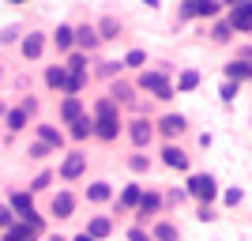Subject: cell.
I'll return each instance as SVG.
<instances>
[{
  "instance_id": "cell-41",
  "label": "cell",
  "mask_w": 252,
  "mask_h": 241,
  "mask_svg": "<svg viewBox=\"0 0 252 241\" xmlns=\"http://www.w3.org/2000/svg\"><path fill=\"white\" fill-rule=\"evenodd\" d=\"M0 117H8V105H4V102H0Z\"/></svg>"
},
{
  "instance_id": "cell-17",
  "label": "cell",
  "mask_w": 252,
  "mask_h": 241,
  "mask_svg": "<svg viewBox=\"0 0 252 241\" xmlns=\"http://www.w3.org/2000/svg\"><path fill=\"white\" fill-rule=\"evenodd\" d=\"M109 230H113V226H109V219H105V215H98V219H91V226H87L83 234H87L91 241H98V238H105Z\"/></svg>"
},
{
  "instance_id": "cell-4",
  "label": "cell",
  "mask_w": 252,
  "mask_h": 241,
  "mask_svg": "<svg viewBox=\"0 0 252 241\" xmlns=\"http://www.w3.org/2000/svg\"><path fill=\"white\" fill-rule=\"evenodd\" d=\"M83 170H87V155L72 151V155H68V158L61 162V177H64V181H75L79 173H83Z\"/></svg>"
},
{
  "instance_id": "cell-18",
  "label": "cell",
  "mask_w": 252,
  "mask_h": 241,
  "mask_svg": "<svg viewBox=\"0 0 252 241\" xmlns=\"http://www.w3.org/2000/svg\"><path fill=\"white\" fill-rule=\"evenodd\" d=\"M61 117L68 121V125H72V121H79V117H83V102H79V98H64Z\"/></svg>"
},
{
  "instance_id": "cell-24",
  "label": "cell",
  "mask_w": 252,
  "mask_h": 241,
  "mask_svg": "<svg viewBox=\"0 0 252 241\" xmlns=\"http://www.w3.org/2000/svg\"><path fill=\"white\" fill-rule=\"evenodd\" d=\"M151 241H177V226H173V222H158Z\"/></svg>"
},
{
  "instance_id": "cell-29",
  "label": "cell",
  "mask_w": 252,
  "mask_h": 241,
  "mask_svg": "<svg viewBox=\"0 0 252 241\" xmlns=\"http://www.w3.org/2000/svg\"><path fill=\"white\" fill-rule=\"evenodd\" d=\"M109 95H113V98H109L113 105H117V102H132V87H128V83H117Z\"/></svg>"
},
{
  "instance_id": "cell-16",
  "label": "cell",
  "mask_w": 252,
  "mask_h": 241,
  "mask_svg": "<svg viewBox=\"0 0 252 241\" xmlns=\"http://www.w3.org/2000/svg\"><path fill=\"white\" fill-rule=\"evenodd\" d=\"M109 196H113V189H109V181H94V185L87 189V200H91V204H105Z\"/></svg>"
},
{
  "instance_id": "cell-2",
  "label": "cell",
  "mask_w": 252,
  "mask_h": 241,
  "mask_svg": "<svg viewBox=\"0 0 252 241\" xmlns=\"http://www.w3.org/2000/svg\"><path fill=\"white\" fill-rule=\"evenodd\" d=\"M185 192H189V196H196V200H203V207H207L211 200L219 196V185H215V177H211V173H192Z\"/></svg>"
},
{
  "instance_id": "cell-1",
  "label": "cell",
  "mask_w": 252,
  "mask_h": 241,
  "mask_svg": "<svg viewBox=\"0 0 252 241\" xmlns=\"http://www.w3.org/2000/svg\"><path fill=\"white\" fill-rule=\"evenodd\" d=\"M121 132V113H117V105L109 98H98L94 102V136L102 139H117Z\"/></svg>"
},
{
  "instance_id": "cell-15",
  "label": "cell",
  "mask_w": 252,
  "mask_h": 241,
  "mask_svg": "<svg viewBox=\"0 0 252 241\" xmlns=\"http://www.w3.org/2000/svg\"><path fill=\"white\" fill-rule=\"evenodd\" d=\"M226 75H230V83H241V79L252 75V64L249 61H233V64H226Z\"/></svg>"
},
{
  "instance_id": "cell-31",
  "label": "cell",
  "mask_w": 252,
  "mask_h": 241,
  "mask_svg": "<svg viewBox=\"0 0 252 241\" xmlns=\"http://www.w3.org/2000/svg\"><path fill=\"white\" fill-rule=\"evenodd\" d=\"M143 61H147V53H143V49H132V53L125 57V64H121V68H139Z\"/></svg>"
},
{
  "instance_id": "cell-37",
  "label": "cell",
  "mask_w": 252,
  "mask_h": 241,
  "mask_svg": "<svg viewBox=\"0 0 252 241\" xmlns=\"http://www.w3.org/2000/svg\"><path fill=\"white\" fill-rule=\"evenodd\" d=\"M45 155H53V147H45V143H34L31 147V158H45Z\"/></svg>"
},
{
  "instance_id": "cell-5",
  "label": "cell",
  "mask_w": 252,
  "mask_h": 241,
  "mask_svg": "<svg viewBox=\"0 0 252 241\" xmlns=\"http://www.w3.org/2000/svg\"><path fill=\"white\" fill-rule=\"evenodd\" d=\"M226 23H230L233 31H252V0L249 4H233V11H230Z\"/></svg>"
},
{
  "instance_id": "cell-23",
  "label": "cell",
  "mask_w": 252,
  "mask_h": 241,
  "mask_svg": "<svg viewBox=\"0 0 252 241\" xmlns=\"http://www.w3.org/2000/svg\"><path fill=\"white\" fill-rule=\"evenodd\" d=\"M75 42L83 45V49H94L98 45V31L94 27H79V31H75Z\"/></svg>"
},
{
  "instance_id": "cell-11",
  "label": "cell",
  "mask_w": 252,
  "mask_h": 241,
  "mask_svg": "<svg viewBox=\"0 0 252 241\" xmlns=\"http://www.w3.org/2000/svg\"><path fill=\"white\" fill-rule=\"evenodd\" d=\"M38 143H45V147H57L64 143V136H61V128H53V125H38Z\"/></svg>"
},
{
  "instance_id": "cell-42",
  "label": "cell",
  "mask_w": 252,
  "mask_h": 241,
  "mask_svg": "<svg viewBox=\"0 0 252 241\" xmlns=\"http://www.w3.org/2000/svg\"><path fill=\"white\" fill-rule=\"evenodd\" d=\"M72 241H91V238H87V234H79V238H72Z\"/></svg>"
},
{
  "instance_id": "cell-40",
  "label": "cell",
  "mask_w": 252,
  "mask_h": 241,
  "mask_svg": "<svg viewBox=\"0 0 252 241\" xmlns=\"http://www.w3.org/2000/svg\"><path fill=\"white\" fill-rule=\"evenodd\" d=\"M117 72H121V64H117V61H105L102 64V75H117Z\"/></svg>"
},
{
  "instance_id": "cell-3",
  "label": "cell",
  "mask_w": 252,
  "mask_h": 241,
  "mask_svg": "<svg viewBox=\"0 0 252 241\" xmlns=\"http://www.w3.org/2000/svg\"><path fill=\"white\" fill-rule=\"evenodd\" d=\"M139 87H143V91H151L155 98H162V102H166V98H173V87H169L166 72H143V75H139Z\"/></svg>"
},
{
  "instance_id": "cell-35",
  "label": "cell",
  "mask_w": 252,
  "mask_h": 241,
  "mask_svg": "<svg viewBox=\"0 0 252 241\" xmlns=\"http://www.w3.org/2000/svg\"><path fill=\"white\" fill-rule=\"evenodd\" d=\"M128 166L136 170V173H143V170H147V155H132V158H128Z\"/></svg>"
},
{
  "instance_id": "cell-36",
  "label": "cell",
  "mask_w": 252,
  "mask_h": 241,
  "mask_svg": "<svg viewBox=\"0 0 252 241\" xmlns=\"http://www.w3.org/2000/svg\"><path fill=\"white\" fill-rule=\"evenodd\" d=\"M222 200H226L230 207H237V204H241V189H226V196H222Z\"/></svg>"
},
{
  "instance_id": "cell-13",
  "label": "cell",
  "mask_w": 252,
  "mask_h": 241,
  "mask_svg": "<svg viewBox=\"0 0 252 241\" xmlns=\"http://www.w3.org/2000/svg\"><path fill=\"white\" fill-rule=\"evenodd\" d=\"M158 128H162L166 136H181V132H185V117H181V113H166Z\"/></svg>"
},
{
  "instance_id": "cell-6",
  "label": "cell",
  "mask_w": 252,
  "mask_h": 241,
  "mask_svg": "<svg viewBox=\"0 0 252 241\" xmlns=\"http://www.w3.org/2000/svg\"><path fill=\"white\" fill-rule=\"evenodd\" d=\"M128 136H132V143H136V147H147V143H151V136H155V128H151V121L136 117V121L128 125Z\"/></svg>"
},
{
  "instance_id": "cell-19",
  "label": "cell",
  "mask_w": 252,
  "mask_h": 241,
  "mask_svg": "<svg viewBox=\"0 0 252 241\" xmlns=\"http://www.w3.org/2000/svg\"><path fill=\"white\" fill-rule=\"evenodd\" d=\"M94 31H98V42H102V38H117V34H121V23H117L113 15H105V19L98 23Z\"/></svg>"
},
{
  "instance_id": "cell-32",
  "label": "cell",
  "mask_w": 252,
  "mask_h": 241,
  "mask_svg": "<svg viewBox=\"0 0 252 241\" xmlns=\"http://www.w3.org/2000/svg\"><path fill=\"white\" fill-rule=\"evenodd\" d=\"M11 226H15V215L8 204H0V230H11Z\"/></svg>"
},
{
  "instance_id": "cell-22",
  "label": "cell",
  "mask_w": 252,
  "mask_h": 241,
  "mask_svg": "<svg viewBox=\"0 0 252 241\" xmlns=\"http://www.w3.org/2000/svg\"><path fill=\"white\" fill-rule=\"evenodd\" d=\"M45 83H49L53 91H61V87L68 83V72H64L61 64H57V68H45Z\"/></svg>"
},
{
  "instance_id": "cell-8",
  "label": "cell",
  "mask_w": 252,
  "mask_h": 241,
  "mask_svg": "<svg viewBox=\"0 0 252 241\" xmlns=\"http://www.w3.org/2000/svg\"><path fill=\"white\" fill-rule=\"evenodd\" d=\"M72 211H75V196L72 192H57V196H53V215H57V219H68Z\"/></svg>"
},
{
  "instance_id": "cell-30",
  "label": "cell",
  "mask_w": 252,
  "mask_h": 241,
  "mask_svg": "<svg viewBox=\"0 0 252 241\" xmlns=\"http://www.w3.org/2000/svg\"><path fill=\"white\" fill-rule=\"evenodd\" d=\"M4 121H8L11 132H19V128L27 125V113H23V109H8V117H4Z\"/></svg>"
},
{
  "instance_id": "cell-33",
  "label": "cell",
  "mask_w": 252,
  "mask_h": 241,
  "mask_svg": "<svg viewBox=\"0 0 252 241\" xmlns=\"http://www.w3.org/2000/svg\"><path fill=\"white\" fill-rule=\"evenodd\" d=\"M230 34H233L230 23H219V27H215V42H230Z\"/></svg>"
},
{
  "instance_id": "cell-38",
  "label": "cell",
  "mask_w": 252,
  "mask_h": 241,
  "mask_svg": "<svg viewBox=\"0 0 252 241\" xmlns=\"http://www.w3.org/2000/svg\"><path fill=\"white\" fill-rule=\"evenodd\" d=\"M128 241H151V234L139 230V226H132V230H128Z\"/></svg>"
},
{
  "instance_id": "cell-34",
  "label": "cell",
  "mask_w": 252,
  "mask_h": 241,
  "mask_svg": "<svg viewBox=\"0 0 252 241\" xmlns=\"http://www.w3.org/2000/svg\"><path fill=\"white\" fill-rule=\"evenodd\" d=\"M233 98H237V83L226 79V83H222V102H233Z\"/></svg>"
},
{
  "instance_id": "cell-27",
  "label": "cell",
  "mask_w": 252,
  "mask_h": 241,
  "mask_svg": "<svg viewBox=\"0 0 252 241\" xmlns=\"http://www.w3.org/2000/svg\"><path fill=\"white\" fill-rule=\"evenodd\" d=\"M139 196H143V189H139V185H128V189L125 192H121V207H136V204H139Z\"/></svg>"
},
{
  "instance_id": "cell-28",
  "label": "cell",
  "mask_w": 252,
  "mask_h": 241,
  "mask_svg": "<svg viewBox=\"0 0 252 241\" xmlns=\"http://www.w3.org/2000/svg\"><path fill=\"white\" fill-rule=\"evenodd\" d=\"M68 72L72 75H87V57L83 53H72V57H68Z\"/></svg>"
},
{
  "instance_id": "cell-43",
  "label": "cell",
  "mask_w": 252,
  "mask_h": 241,
  "mask_svg": "<svg viewBox=\"0 0 252 241\" xmlns=\"http://www.w3.org/2000/svg\"><path fill=\"white\" fill-rule=\"evenodd\" d=\"M53 241H64V238H53Z\"/></svg>"
},
{
  "instance_id": "cell-10",
  "label": "cell",
  "mask_w": 252,
  "mask_h": 241,
  "mask_svg": "<svg viewBox=\"0 0 252 241\" xmlns=\"http://www.w3.org/2000/svg\"><path fill=\"white\" fill-rule=\"evenodd\" d=\"M42 49H45V38H42V34H27V38H23V57H27V61H38Z\"/></svg>"
},
{
  "instance_id": "cell-21",
  "label": "cell",
  "mask_w": 252,
  "mask_h": 241,
  "mask_svg": "<svg viewBox=\"0 0 252 241\" xmlns=\"http://www.w3.org/2000/svg\"><path fill=\"white\" fill-rule=\"evenodd\" d=\"M53 38H57V49H72V42H75V31H72V27H68V23H61Z\"/></svg>"
},
{
  "instance_id": "cell-25",
  "label": "cell",
  "mask_w": 252,
  "mask_h": 241,
  "mask_svg": "<svg viewBox=\"0 0 252 241\" xmlns=\"http://www.w3.org/2000/svg\"><path fill=\"white\" fill-rule=\"evenodd\" d=\"M31 238H34V230L23 226V222H15L11 230H4V241H31Z\"/></svg>"
},
{
  "instance_id": "cell-14",
  "label": "cell",
  "mask_w": 252,
  "mask_h": 241,
  "mask_svg": "<svg viewBox=\"0 0 252 241\" xmlns=\"http://www.w3.org/2000/svg\"><path fill=\"white\" fill-rule=\"evenodd\" d=\"M139 215H143V219H147V215H155L158 207H162V196H158V192H143V196H139Z\"/></svg>"
},
{
  "instance_id": "cell-20",
  "label": "cell",
  "mask_w": 252,
  "mask_h": 241,
  "mask_svg": "<svg viewBox=\"0 0 252 241\" xmlns=\"http://www.w3.org/2000/svg\"><path fill=\"white\" fill-rule=\"evenodd\" d=\"M91 132H94V121H91L87 113L79 117V121H72V139H87Z\"/></svg>"
},
{
  "instance_id": "cell-26",
  "label": "cell",
  "mask_w": 252,
  "mask_h": 241,
  "mask_svg": "<svg viewBox=\"0 0 252 241\" xmlns=\"http://www.w3.org/2000/svg\"><path fill=\"white\" fill-rule=\"evenodd\" d=\"M196 87H200V72H181L177 75V91H196Z\"/></svg>"
},
{
  "instance_id": "cell-9",
  "label": "cell",
  "mask_w": 252,
  "mask_h": 241,
  "mask_svg": "<svg viewBox=\"0 0 252 241\" xmlns=\"http://www.w3.org/2000/svg\"><path fill=\"white\" fill-rule=\"evenodd\" d=\"M162 162H166L169 170H189V155H185L181 147H173V143L162 151Z\"/></svg>"
},
{
  "instance_id": "cell-39",
  "label": "cell",
  "mask_w": 252,
  "mask_h": 241,
  "mask_svg": "<svg viewBox=\"0 0 252 241\" xmlns=\"http://www.w3.org/2000/svg\"><path fill=\"white\" fill-rule=\"evenodd\" d=\"M49 181H53V173H38V177H34V185H31V189L38 192V189H45V185H49Z\"/></svg>"
},
{
  "instance_id": "cell-12",
  "label": "cell",
  "mask_w": 252,
  "mask_h": 241,
  "mask_svg": "<svg viewBox=\"0 0 252 241\" xmlns=\"http://www.w3.org/2000/svg\"><path fill=\"white\" fill-rule=\"evenodd\" d=\"M181 11H185V19H192V15H203V19H207V15H219V4H211V0L200 4V0H196V4H185Z\"/></svg>"
},
{
  "instance_id": "cell-7",
  "label": "cell",
  "mask_w": 252,
  "mask_h": 241,
  "mask_svg": "<svg viewBox=\"0 0 252 241\" xmlns=\"http://www.w3.org/2000/svg\"><path fill=\"white\" fill-rule=\"evenodd\" d=\"M11 215H23V219H27V215H34V200H31V192H11Z\"/></svg>"
}]
</instances>
